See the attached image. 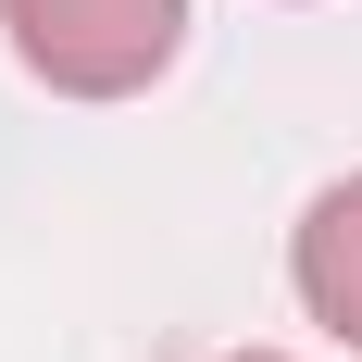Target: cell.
<instances>
[{"label": "cell", "mask_w": 362, "mask_h": 362, "mask_svg": "<svg viewBox=\"0 0 362 362\" xmlns=\"http://www.w3.org/2000/svg\"><path fill=\"white\" fill-rule=\"evenodd\" d=\"M238 362H288V350H238Z\"/></svg>", "instance_id": "obj_3"}, {"label": "cell", "mask_w": 362, "mask_h": 362, "mask_svg": "<svg viewBox=\"0 0 362 362\" xmlns=\"http://www.w3.org/2000/svg\"><path fill=\"white\" fill-rule=\"evenodd\" d=\"M288 275H300V313L337 337V350H362V175H337L313 213H300L288 238Z\"/></svg>", "instance_id": "obj_2"}, {"label": "cell", "mask_w": 362, "mask_h": 362, "mask_svg": "<svg viewBox=\"0 0 362 362\" xmlns=\"http://www.w3.org/2000/svg\"><path fill=\"white\" fill-rule=\"evenodd\" d=\"M13 25V63L63 100H138L150 75L175 63L187 0H0Z\"/></svg>", "instance_id": "obj_1"}]
</instances>
